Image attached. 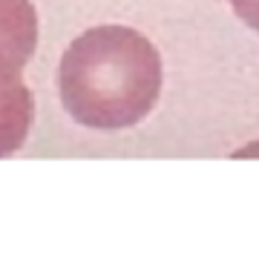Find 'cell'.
Masks as SVG:
<instances>
[{"label":"cell","instance_id":"obj_1","mask_svg":"<svg viewBox=\"0 0 259 267\" xmlns=\"http://www.w3.org/2000/svg\"><path fill=\"white\" fill-rule=\"evenodd\" d=\"M58 92L81 127L127 130L156 107L161 58L130 26H95L66 46L58 66Z\"/></svg>","mask_w":259,"mask_h":267},{"label":"cell","instance_id":"obj_3","mask_svg":"<svg viewBox=\"0 0 259 267\" xmlns=\"http://www.w3.org/2000/svg\"><path fill=\"white\" fill-rule=\"evenodd\" d=\"M35 118V101L23 80L0 89V158L23 147Z\"/></svg>","mask_w":259,"mask_h":267},{"label":"cell","instance_id":"obj_2","mask_svg":"<svg viewBox=\"0 0 259 267\" xmlns=\"http://www.w3.org/2000/svg\"><path fill=\"white\" fill-rule=\"evenodd\" d=\"M38 46V12L32 0H0V89L21 80Z\"/></svg>","mask_w":259,"mask_h":267},{"label":"cell","instance_id":"obj_4","mask_svg":"<svg viewBox=\"0 0 259 267\" xmlns=\"http://www.w3.org/2000/svg\"><path fill=\"white\" fill-rule=\"evenodd\" d=\"M242 23H248L253 32H259V0H228Z\"/></svg>","mask_w":259,"mask_h":267}]
</instances>
